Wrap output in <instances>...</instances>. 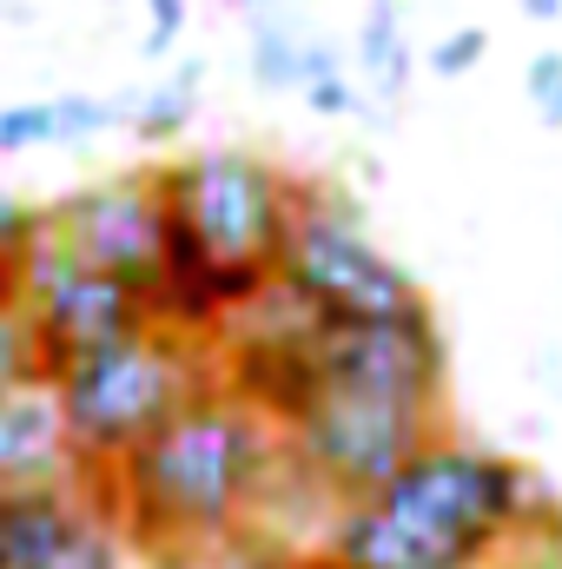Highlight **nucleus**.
<instances>
[{
    "mask_svg": "<svg viewBox=\"0 0 562 569\" xmlns=\"http://www.w3.org/2000/svg\"><path fill=\"white\" fill-rule=\"evenodd\" d=\"M523 100H530V113L562 133V47H543V53H530V67H523Z\"/></svg>",
    "mask_w": 562,
    "mask_h": 569,
    "instance_id": "obj_20",
    "label": "nucleus"
},
{
    "mask_svg": "<svg viewBox=\"0 0 562 569\" xmlns=\"http://www.w3.org/2000/svg\"><path fill=\"white\" fill-rule=\"evenodd\" d=\"M33 146H60L53 100H13V107H0V152H33Z\"/></svg>",
    "mask_w": 562,
    "mask_h": 569,
    "instance_id": "obj_18",
    "label": "nucleus"
},
{
    "mask_svg": "<svg viewBox=\"0 0 562 569\" xmlns=\"http://www.w3.org/2000/svg\"><path fill=\"white\" fill-rule=\"evenodd\" d=\"M199 93H205V60L192 53V60H179L165 80H152V87H140V93H127L120 113H127V127H133L145 146H172L185 127H192Z\"/></svg>",
    "mask_w": 562,
    "mask_h": 569,
    "instance_id": "obj_13",
    "label": "nucleus"
},
{
    "mask_svg": "<svg viewBox=\"0 0 562 569\" xmlns=\"http://www.w3.org/2000/svg\"><path fill=\"white\" fill-rule=\"evenodd\" d=\"M351 67L371 87L378 107H404L411 80H418V47H411V13L404 0H364L358 33H351Z\"/></svg>",
    "mask_w": 562,
    "mask_h": 569,
    "instance_id": "obj_12",
    "label": "nucleus"
},
{
    "mask_svg": "<svg viewBox=\"0 0 562 569\" xmlns=\"http://www.w3.org/2000/svg\"><path fill=\"white\" fill-rule=\"evenodd\" d=\"M0 483H87L93 490V470L73 443L53 371H33L0 391Z\"/></svg>",
    "mask_w": 562,
    "mask_h": 569,
    "instance_id": "obj_9",
    "label": "nucleus"
},
{
    "mask_svg": "<svg viewBox=\"0 0 562 569\" xmlns=\"http://www.w3.org/2000/svg\"><path fill=\"white\" fill-rule=\"evenodd\" d=\"M272 284L311 318H404V311L430 305L418 279L371 239L358 199L338 186L298 192V219L284 232Z\"/></svg>",
    "mask_w": 562,
    "mask_h": 569,
    "instance_id": "obj_6",
    "label": "nucleus"
},
{
    "mask_svg": "<svg viewBox=\"0 0 562 569\" xmlns=\"http://www.w3.org/2000/svg\"><path fill=\"white\" fill-rule=\"evenodd\" d=\"M87 483H0V569H40L87 517Z\"/></svg>",
    "mask_w": 562,
    "mask_h": 569,
    "instance_id": "obj_11",
    "label": "nucleus"
},
{
    "mask_svg": "<svg viewBox=\"0 0 562 569\" xmlns=\"http://www.w3.org/2000/svg\"><path fill=\"white\" fill-rule=\"evenodd\" d=\"M523 7V20H536V27H556L562 20V0H516Z\"/></svg>",
    "mask_w": 562,
    "mask_h": 569,
    "instance_id": "obj_23",
    "label": "nucleus"
},
{
    "mask_svg": "<svg viewBox=\"0 0 562 569\" xmlns=\"http://www.w3.org/2000/svg\"><path fill=\"white\" fill-rule=\"evenodd\" d=\"M338 67H351L344 47L331 33H318L304 13H291V7L245 13V73L259 93H304L311 80H324Z\"/></svg>",
    "mask_w": 562,
    "mask_h": 569,
    "instance_id": "obj_10",
    "label": "nucleus"
},
{
    "mask_svg": "<svg viewBox=\"0 0 562 569\" xmlns=\"http://www.w3.org/2000/svg\"><path fill=\"white\" fill-rule=\"evenodd\" d=\"M40 232H47V212L27 206V199H13V192L0 186V266H20V259L40 246Z\"/></svg>",
    "mask_w": 562,
    "mask_h": 569,
    "instance_id": "obj_21",
    "label": "nucleus"
},
{
    "mask_svg": "<svg viewBox=\"0 0 562 569\" xmlns=\"http://www.w3.org/2000/svg\"><path fill=\"white\" fill-rule=\"evenodd\" d=\"M33 371H47L40 338H33V318L20 311V298H0V391L20 385V378H33Z\"/></svg>",
    "mask_w": 562,
    "mask_h": 569,
    "instance_id": "obj_16",
    "label": "nucleus"
},
{
    "mask_svg": "<svg viewBox=\"0 0 562 569\" xmlns=\"http://www.w3.org/2000/svg\"><path fill=\"white\" fill-rule=\"evenodd\" d=\"M47 232L73 259H87V266H100L113 279L140 284V291H159V279H165V246H172V206H165L159 166L67 192L60 206H47Z\"/></svg>",
    "mask_w": 562,
    "mask_h": 569,
    "instance_id": "obj_8",
    "label": "nucleus"
},
{
    "mask_svg": "<svg viewBox=\"0 0 562 569\" xmlns=\"http://www.w3.org/2000/svg\"><path fill=\"white\" fill-rule=\"evenodd\" d=\"M120 543H127L120 523H113L100 503H87V517L73 523V537H67L40 569H127V550H120Z\"/></svg>",
    "mask_w": 562,
    "mask_h": 569,
    "instance_id": "obj_14",
    "label": "nucleus"
},
{
    "mask_svg": "<svg viewBox=\"0 0 562 569\" xmlns=\"http://www.w3.org/2000/svg\"><path fill=\"white\" fill-rule=\"evenodd\" d=\"M225 7H239V13H279V7H298V0H225Z\"/></svg>",
    "mask_w": 562,
    "mask_h": 569,
    "instance_id": "obj_25",
    "label": "nucleus"
},
{
    "mask_svg": "<svg viewBox=\"0 0 562 569\" xmlns=\"http://www.w3.org/2000/svg\"><path fill=\"white\" fill-rule=\"evenodd\" d=\"M60 405L87 470H113L140 450L152 430H165L199 391L219 385V345L172 331V325H140L113 345H93L53 371Z\"/></svg>",
    "mask_w": 562,
    "mask_h": 569,
    "instance_id": "obj_3",
    "label": "nucleus"
},
{
    "mask_svg": "<svg viewBox=\"0 0 562 569\" xmlns=\"http://www.w3.org/2000/svg\"><path fill=\"white\" fill-rule=\"evenodd\" d=\"M298 100H304V113H318V120H384L378 100H371V87L358 80V67H338V73L311 80Z\"/></svg>",
    "mask_w": 562,
    "mask_h": 569,
    "instance_id": "obj_15",
    "label": "nucleus"
},
{
    "mask_svg": "<svg viewBox=\"0 0 562 569\" xmlns=\"http://www.w3.org/2000/svg\"><path fill=\"white\" fill-rule=\"evenodd\" d=\"M284 483L279 425L232 385L199 391L165 430L93 477V503L152 557H205L232 543Z\"/></svg>",
    "mask_w": 562,
    "mask_h": 569,
    "instance_id": "obj_2",
    "label": "nucleus"
},
{
    "mask_svg": "<svg viewBox=\"0 0 562 569\" xmlns=\"http://www.w3.org/2000/svg\"><path fill=\"white\" fill-rule=\"evenodd\" d=\"M159 186H165L172 226L219 272L232 318L252 311L279 279V252H284L291 219H298V192L304 186L284 166H272L265 152H245V146H212V152L165 159Z\"/></svg>",
    "mask_w": 562,
    "mask_h": 569,
    "instance_id": "obj_4",
    "label": "nucleus"
},
{
    "mask_svg": "<svg viewBox=\"0 0 562 569\" xmlns=\"http://www.w3.org/2000/svg\"><path fill=\"white\" fill-rule=\"evenodd\" d=\"M523 537H562V503L536 470L436 430L384 490L324 517L311 569H490Z\"/></svg>",
    "mask_w": 562,
    "mask_h": 569,
    "instance_id": "obj_1",
    "label": "nucleus"
},
{
    "mask_svg": "<svg viewBox=\"0 0 562 569\" xmlns=\"http://www.w3.org/2000/svg\"><path fill=\"white\" fill-rule=\"evenodd\" d=\"M20 311L33 318V338H40V358L47 371H60L67 358L93 351V345H113L127 331L152 325V291L113 279L87 259H73L53 232H40V246L20 259Z\"/></svg>",
    "mask_w": 562,
    "mask_h": 569,
    "instance_id": "obj_7",
    "label": "nucleus"
},
{
    "mask_svg": "<svg viewBox=\"0 0 562 569\" xmlns=\"http://www.w3.org/2000/svg\"><path fill=\"white\" fill-rule=\"evenodd\" d=\"M536 378H543V385H550V391L562 398V351H543V365H536Z\"/></svg>",
    "mask_w": 562,
    "mask_h": 569,
    "instance_id": "obj_24",
    "label": "nucleus"
},
{
    "mask_svg": "<svg viewBox=\"0 0 562 569\" xmlns=\"http://www.w3.org/2000/svg\"><path fill=\"white\" fill-rule=\"evenodd\" d=\"M483 53H490V27H450L430 53H423V67L436 73V80H463V73H476L483 67Z\"/></svg>",
    "mask_w": 562,
    "mask_h": 569,
    "instance_id": "obj_19",
    "label": "nucleus"
},
{
    "mask_svg": "<svg viewBox=\"0 0 562 569\" xmlns=\"http://www.w3.org/2000/svg\"><path fill=\"white\" fill-rule=\"evenodd\" d=\"M436 430H443V405L430 398L378 391V385H331V378H318L279 418L284 470L324 503V517L338 503L384 490Z\"/></svg>",
    "mask_w": 562,
    "mask_h": 569,
    "instance_id": "obj_5",
    "label": "nucleus"
},
{
    "mask_svg": "<svg viewBox=\"0 0 562 569\" xmlns=\"http://www.w3.org/2000/svg\"><path fill=\"white\" fill-rule=\"evenodd\" d=\"M140 7H145L140 53H145V60H165V53L185 40V27H192V0H140Z\"/></svg>",
    "mask_w": 562,
    "mask_h": 569,
    "instance_id": "obj_22",
    "label": "nucleus"
},
{
    "mask_svg": "<svg viewBox=\"0 0 562 569\" xmlns=\"http://www.w3.org/2000/svg\"><path fill=\"white\" fill-rule=\"evenodd\" d=\"M53 113H60V146H87L113 127H127L120 100H100V93H53Z\"/></svg>",
    "mask_w": 562,
    "mask_h": 569,
    "instance_id": "obj_17",
    "label": "nucleus"
},
{
    "mask_svg": "<svg viewBox=\"0 0 562 569\" xmlns=\"http://www.w3.org/2000/svg\"><path fill=\"white\" fill-rule=\"evenodd\" d=\"M20 291V266H0V298H13Z\"/></svg>",
    "mask_w": 562,
    "mask_h": 569,
    "instance_id": "obj_26",
    "label": "nucleus"
}]
</instances>
